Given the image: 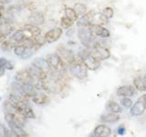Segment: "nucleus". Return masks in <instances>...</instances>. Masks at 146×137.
Wrapping results in <instances>:
<instances>
[{"label":"nucleus","instance_id":"9d476101","mask_svg":"<svg viewBox=\"0 0 146 137\" xmlns=\"http://www.w3.org/2000/svg\"><path fill=\"white\" fill-rule=\"evenodd\" d=\"M136 94V88L133 85H123L117 90L119 97H131Z\"/></svg>","mask_w":146,"mask_h":137},{"label":"nucleus","instance_id":"c756f323","mask_svg":"<svg viewBox=\"0 0 146 137\" xmlns=\"http://www.w3.org/2000/svg\"><path fill=\"white\" fill-rule=\"evenodd\" d=\"M0 66L4 67L6 70H13V65L6 58H0Z\"/></svg>","mask_w":146,"mask_h":137},{"label":"nucleus","instance_id":"5701e85b","mask_svg":"<svg viewBox=\"0 0 146 137\" xmlns=\"http://www.w3.org/2000/svg\"><path fill=\"white\" fill-rule=\"evenodd\" d=\"M73 9H74L76 14L79 17L84 15V14H86L87 11H88V7H87V6L83 3H76V4H74V6H73Z\"/></svg>","mask_w":146,"mask_h":137},{"label":"nucleus","instance_id":"393cba45","mask_svg":"<svg viewBox=\"0 0 146 137\" xmlns=\"http://www.w3.org/2000/svg\"><path fill=\"white\" fill-rule=\"evenodd\" d=\"M24 27H26V29L30 32L31 35L33 36V38H36V37H38V36L41 35V29L38 27V26H34V25L27 24Z\"/></svg>","mask_w":146,"mask_h":137},{"label":"nucleus","instance_id":"b1692460","mask_svg":"<svg viewBox=\"0 0 146 137\" xmlns=\"http://www.w3.org/2000/svg\"><path fill=\"white\" fill-rule=\"evenodd\" d=\"M64 14H65V17H67L68 18H70V19H71L74 22H76L79 19V16L76 14L73 7H65V9H64Z\"/></svg>","mask_w":146,"mask_h":137},{"label":"nucleus","instance_id":"f03ea898","mask_svg":"<svg viewBox=\"0 0 146 137\" xmlns=\"http://www.w3.org/2000/svg\"><path fill=\"white\" fill-rule=\"evenodd\" d=\"M46 61H48L49 67L51 70L58 72V73H64L66 71V63L61 59L58 53H49L46 56Z\"/></svg>","mask_w":146,"mask_h":137},{"label":"nucleus","instance_id":"7c9ffc66","mask_svg":"<svg viewBox=\"0 0 146 137\" xmlns=\"http://www.w3.org/2000/svg\"><path fill=\"white\" fill-rule=\"evenodd\" d=\"M34 52H35L34 49H27L25 50V52L23 53V55L20 58L22 59H29V58H31L32 56H33Z\"/></svg>","mask_w":146,"mask_h":137},{"label":"nucleus","instance_id":"7ed1b4c3","mask_svg":"<svg viewBox=\"0 0 146 137\" xmlns=\"http://www.w3.org/2000/svg\"><path fill=\"white\" fill-rule=\"evenodd\" d=\"M9 102H10V100H9ZM10 102L14 106V108H15L17 112H18L23 116H25L27 119H34L35 118V113L33 112V110H32V108L27 104V102L20 100V102Z\"/></svg>","mask_w":146,"mask_h":137},{"label":"nucleus","instance_id":"e433bc0d","mask_svg":"<svg viewBox=\"0 0 146 137\" xmlns=\"http://www.w3.org/2000/svg\"><path fill=\"white\" fill-rule=\"evenodd\" d=\"M5 72H6V68H5L4 67H1V66H0V77L4 76Z\"/></svg>","mask_w":146,"mask_h":137},{"label":"nucleus","instance_id":"cd10ccee","mask_svg":"<svg viewBox=\"0 0 146 137\" xmlns=\"http://www.w3.org/2000/svg\"><path fill=\"white\" fill-rule=\"evenodd\" d=\"M27 49V48H25L24 46H22L20 44H18L17 46H15L13 49V51H14V54L16 55V56L17 57H21L23 53L25 52V50Z\"/></svg>","mask_w":146,"mask_h":137},{"label":"nucleus","instance_id":"4c0bfd02","mask_svg":"<svg viewBox=\"0 0 146 137\" xmlns=\"http://www.w3.org/2000/svg\"><path fill=\"white\" fill-rule=\"evenodd\" d=\"M7 137H16V136L12 134V132L10 130H7Z\"/></svg>","mask_w":146,"mask_h":137},{"label":"nucleus","instance_id":"0eeeda50","mask_svg":"<svg viewBox=\"0 0 146 137\" xmlns=\"http://www.w3.org/2000/svg\"><path fill=\"white\" fill-rule=\"evenodd\" d=\"M58 55L61 57L64 62L68 64V65H71L72 63L76 61V56L71 49H68L64 46H60V47L58 48Z\"/></svg>","mask_w":146,"mask_h":137},{"label":"nucleus","instance_id":"a19ab883","mask_svg":"<svg viewBox=\"0 0 146 137\" xmlns=\"http://www.w3.org/2000/svg\"><path fill=\"white\" fill-rule=\"evenodd\" d=\"M90 137H97L95 134H93V135H91V136H90Z\"/></svg>","mask_w":146,"mask_h":137},{"label":"nucleus","instance_id":"f257e3e1","mask_svg":"<svg viewBox=\"0 0 146 137\" xmlns=\"http://www.w3.org/2000/svg\"><path fill=\"white\" fill-rule=\"evenodd\" d=\"M77 37L79 39L82 47L87 49H92L97 44V39L94 38L93 35L88 27H79L77 31Z\"/></svg>","mask_w":146,"mask_h":137},{"label":"nucleus","instance_id":"a211bd4d","mask_svg":"<svg viewBox=\"0 0 146 137\" xmlns=\"http://www.w3.org/2000/svg\"><path fill=\"white\" fill-rule=\"evenodd\" d=\"M31 99H32V100H33V102H35L36 104H38V105H44L49 100V99L47 95L44 94V93H41V92H38Z\"/></svg>","mask_w":146,"mask_h":137},{"label":"nucleus","instance_id":"6ab92c4d","mask_svg":"<svg viewBox=\"0 0 146 137\" xmlns=\"http://www.w3.org/2000/svg\"><path fill=\"white\" fill-rule=\"evenodd\" d=\"M100 120L105 122H115L120 120V115L118 113L114 112H109L106 114H103L100 117Z\"/></svg>","mask_w":146,"mask_h":137},{"label":"nucleus","instance_id":"9b49d317","mask_svg":"<svg viewBox=\"0 0 146 137\" xmlns=\"http://www.w3.org/2000/svg\"><path fill=\"white\" fill-rule=\"evenodd\" d=\"M31 64H33V65H35L36 67H38V68H40L41 70H43L45 73H47V74H49V73L52 71L51 68L49 67L48 61H46V59L36 58L34 59L33 61H32Z\"/></svg>","mask_w":146,"mask_h":137},{"label":"nucleus","instance_id":"bb28decb","mask_svg":"<svg viewBox=\"0 0 146 137\" xmlns=\"http://www.w3.org/2000/svg\"><path fill=\"white\" fill-rule=\"evenodd\" d=\"M102 13L104 15V17L109 20L111 19V18L113 17V16H114V10H113V8L111 7H106L102 11Z\"/></svg>","mask_w":146,"mask_h":137},{"label":"nucleus","instance_id":"20e7f679","mask_svg":"<svg viewBox=\"0 0 146 137\" xmlns=\"http://www.w3.org/2000/svg\"><path fill=\"white\" fill-rule=\"evenodd\" d=\"M70 70L71 74L79 80H84L88 76V68L80 61H76L74 63L70 65Z\"/></svg>","mask_w":146,"mask_h":137},{"label":"nucleus","instance_id":"2eb2a0df","mask_svg":"<svg viewBox=\"0 0 146 137\" xmlns=\"http://www.w3.org/2000/svg\"><path fill=\"white\" fill-rule=\"evenodd\" d=\"M8 127L9 130L12 132V134L16 137H29V134L23 129L22 126L15 124V123H11V124H8Z\"/></svg>","mask_w":146,"mask_h":137},{"label":"nucleus","instance_id":"c85d7f7f","mask_svg":"<svg viewBox=\"0 0 146 137\" xmlns=\"http://www.w3.org/2000/svg\"><path fill=\"white\" fill-rule=\"evenodd\" d=\"M13 47V43L11 40H5L3 43L0 44V48L5 52H8L9 50H10Z\"/></svg>","mask_w":146,"mask_h":137},{"label":"nucleus","instance_id":"2f4dec72","mask_svg":"<svg viewBox=\"0 0 146 137\" xmlns=\"http://www.w3.org/2000/svg\"><path fill=\"white\" fill-rule=\"evenodd\" d=\"M121 104L125 108H130L132 105V100L129 97H122L121 100Z\"/></svg>","mask_w":146,"mask_h":137},{"label":"nucleus","instance_id":"423d86ee","mask_svg":"<svg viewBox=\"0 0 146 137\" xmlns=\"http://www.w3.org/2000/svg\"><path fill=\"white\" fill-rule=\"evenodd\" d=\"M89 29L91 32V34L93 35L94 38H100V39H109L111 33H110L109 29L107 27L102 25H96V24H91Z\"/></svg>","mask_w":146,"mask_h":137},{"label":"nucleus","instance_id":"473e14b6","mask_svg":"<svg viewBox=\"0 0 146 137\" xmlns=\"http://www.w3.org/2000/svg\"><path fill=\"white\" fill-rule=\"evenodd\" d=\"M0 137H7V128L0 123Z\"/></svg>","mask_w":146,"mask_h":137},{"label":"nucleus","instance_id":"aec40b11","mask_svg":"<svg viewBox=\"0 0 146 137\" xmlns=\"http://www.w3.org/2000/svg\"><path fill=\"white\" fill-rule=\"evenodd\" d=\"M133 86L137 90L140 91H146V82L144 81L143 78L140 76L135 77L133 79Z\"/></svg>","mask_w":146,"mask_h":137},{"label":"nucleus","instance_id":"f704fd0d","mask_svg":"<svg viewBox=\"0 0 146 137\" xmlns=\"http://www.w3.org/2000/svg\"><path fill=\"white\" fill-rule=\"evenodd\" d=\"M12 2V0H0V4L5 6V5H8Z\"/></svg>","mask_w":146,"mask_h":137},{"label":"nucleus","instance_id":"39448f33","mask_svg":"<svg viewBox=\"0 0 146 137\" xmlns=\"http://www.w3.org/2000/svg\"><path fill=\"white\" fill-rule=\"evenodd\" d=\"M90 53L100 62L106 61L111 57V52H110L109 49L99 44H96V46L92 49H90Z\"/></svg>","mask_w":146,"mask_h":137},{"label":"nucleus","instance_id":"4be33fe9","mask_svg":"<svg viewBox=\"0 0 146 137\" xmlns=\"http://www.w3.org/2000/svg\"><path fill=\"white\" fill-rule=\"evenodd\" d=\"M106 109L108 111H110V112H114V113H120L122 112V108L121 107V105L115 102H112V100L107 103Z\"/></svg>","mask_w":146,"mask_h":137},{"label":"nucleus","instance_id":"1a4fd4ad","mask_svg":"<svg viewBox=\"0 0 146 137\" xmlns=\"http://www.w3.org/2000/svg\"><path fill=\"white\" fill-rule=\"evenodd\" d=\"M16 81L19 82L20 84H27V83H35V80L33 76L30 74V72L26 68V70H18L15 76Z\"/></svg>","mask_w":146,"mask_h":137},{"label":"nucleus","instance_id":"dca6fc26","mask_svg":"<svg viewBox=\"0 0 146 137\" xmlns=\"http://www.w3.org/2000/svg\"><path fill=\"white\" fill-rule=\"evenodd\" d=\"M145 110V105L143 100H138L137 102L133 104V106L131 109V113L133 116H139L141 114H143Z\"/></svg>","mask_w":146,"mask_h":137},{"label":"nucleus","instance_id":"4468645a","mask_svg":"<svg viewBox=\"0 0 146 137\" xmlns=\"http://www.w3.org/2000/svg\"><path fill=\"white\" fill-rule=\"evenodd\" d=\"M109 19H107L104 17L102 13L100 12H95L92 11V17H91V24H96V25H102L103 26L104 24H108Z\"/></svg>","mask_w":146,"mask_h":137},{"label":"nucleus","instance_id":"72a5a7b5","mask_svg":"<svg viewBox=\"0 0 146 137\" xmlns=\"http://www.w3.org/2000/svg\"><path fill=\"white\" fill-rule=\"evenodd\" d=\"M5 40H7V36H5L1 31H0V44L3 43Z\"/></svg>","mask_w":146,"mask_h":137},{"label":"nucleus","instance_id":"f8f14e48","mask_svg":"<svg viewBox=\"0 0 146 137\" xmlns=\"http://www.w3.org/2000/svg\"><path fill=\"white\" fill-rule=\"evenodd\" d=\"M91 17H92V11L87 12L84 15L79 17V19L76 22L78 27H88L91 25Z\"/></svg>","mask_w":146,"mask_h":137},{"label":"nucleus","instance_id":"ddd939ff","mask_svg":"<svg viewBox=\"0 0 146 137\" xmlns=\"http://www.w3.org/2000/svg\"><path fill=\"white\" fill-rule=\"evenodd\" d=\"M29 22L30 25H34V26L43 25L45 23V17L41 12H34L29 16Z\"/></svg>","mask_w":146,"mask_h":137},{"label":"nucleus","instance_id":"c9c22d12","mask_svg":"<svg viewBox=\"0 0 146 137\" xmlns=\"http://www.w3.org/2000/svg\"><path fill=\"white\" fill-rule=\"evenodd\" d=\"M4 10H5V7L3 5L0 4V17H3L4 15Z\"/></svg>","mask_w":146,"mask_h":137},{"label":"nucleus","instance_id":"a878e982","mask_svg":"<svg viewBox=\"0 0 146 137\" xmlns=\"http://www.w3.org/2000/svg\"><path fill=\"white\" fill-rule=\"evenodd\" d=\"M74 21H72L70 18H68L67 17H62L60 19V26L62 29H70V27L74 25Z\"/></svg>","mask_w":146,"mask_h":137},{"label":"nucleus","instance_id":"412c9836","mask_svg":"<svg viewBox=\"0 0 146 137\" xmlns=\"http://www.w3.org/2000/svg\"><path fill=\"white\" fill-rule=\"evenodd\" d=\"M0 31H1L5 36L7 37L14 33V27L9 22L4 21L1 24V26H0Z\"/></svg>","mask_w":146,"mask_h":137},{"label":"nucleus","instance_id":"f3484780","mask_svg":"<svg viewBox=\"0 0 146 137\" xmlns=\"http://www.w3.org/2000/svg\"><path fill=\"white\" fill-rule=\"evenodd\" d=\"M111 132V129L108 126L103 124L97 126L94 130V134L97 137H109Z\"/></svg>","mask_w":146,"mask_h":137},{"label":"nucleus","instance_id":"ea45409f","mask_svg":"<svg viewBox=\"0 0 146 137\" xmlns=\"http://www.w3.org/2000/svg\"><path fill=\"white\" fill-rule=\"evenodd\" d=\"M143 80H144V81L146 82V74H145V76L143 77Z\"/></svg>","mask_w":146,"mask_h":137},{"label":"nucleus","instance_id":"58836bf2","mask_svg":"<svg viewBox=\"0 0 146 137\" xmlns=\"http://www.w3.org/2000/svg\"><path fill=\"white\" fill-rule=\"evenodd\" d=\"M4 22V20H3V17H0V26H1V24Z\"/></svg>","mask_w":146,"mask_h":137},{"label":"nucleus","instance_id":"6e6552de","mask_svg":"<svg viewBox=\"0 0 146 137\" xmlns=\"http://www.w3.org/2000/svg\"><path fill=\"white\" fill-rule=\"evenodd\" d=\"M62 34H63V29L59 27H53L51 29H49L47 33L45 34L44 38H45L46 42L50 44V43H54V42H56V41H58L61 38Z\"/></svg>","mask_w":146,"mask_h":137}]
</instances>
